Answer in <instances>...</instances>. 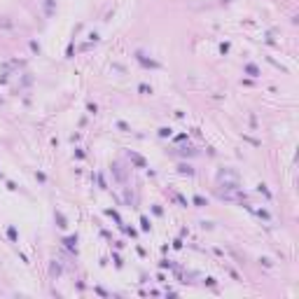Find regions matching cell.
<instances>
[{
    "mask_svg": "<svg viewBox=\"0 0 299 299\" xmlns=\"http://www.w3.org/2000/svg\"><path fill=\"white\" fill-rule=\"evenodd\" d=\"M136 59H138V61H140V63H143V66H145V68H159V63H157V61H152V59H147V56H145L143 52H136Z\"/></svg>",
    "mask_w": 299,
    "mask_h": 299,
    "instance_id": "1",
    "label": "cell"
},
{
    "mask_svg": "<svg viewBox=\"0 0 299 299\" xmlns=\"http://www.w3.org/2000/svg\"><path fill=\"white\" fill-rule=\"evenodd\" d=\"M129 159H131V161H133L138 168H145V166H147V161H145L140 154H136V152H129Z\"/></svg>",
    "mask_w": 299,
    "mask_h": 299,
    "instance_id": "2",
    "label": "cell"
},
{
    "mask_svg": "<svg viewBox=\"0 0 299 299\" xmlns=\"http://www.w3.org/2000/svg\"><path fill=\"white\" fill-rule=\"evenodd\" d=\"M112 171H115V175H117V180H119V182H124V180H126V173L122 171V166H119L117 161L112 164Z\"/></svg>",
    "mask_w": 299,
    "mask_h": 299,
    "instance_id": "3",
    "label": "cell"
},
{
    "mask_svg": "<svg viewBox=\"0 0 299 299\" xmlns=\"http://www.w3.org/2000/svg\"><path fill=\"white\" fill-rule=\"evenodd\" d=\"M178 173H182V175H194V168L189 166V164H180V166H178Z\"/></svg>",
    "mask_w": 299,
    "mask_h": 299,
    "instance_id": "4",
    "label": "cell"
},
{
    "mask_svg": "<svg viewBox=\"0 0 299 299\" xmlns=\"http://www.w3.org/2000/svg\"><path fill=\"white\" fill-rule=\"evenodd\" d=\"M54 5H56V0H44V14L47 16L54 14Z\"/></svg>",
    "mask_w": 299,
    "mask_h": 299,
    "instance_id": "5",
    "label": "cell"
},
{
    "mask_svg": "<svg viewBox=\"0 0 299 299\" xmlns=\"http://www.w3.org/2000/svg\"><path fill=\"white\" fill-rule=\"evenodd\" d=\"M245 72L252 75V77H257V75H260V68L255 66V63H248V66H245Z\"/></svg>",
    "mask_w": 299,
    "mask_h": 299,
    "instance_id": "6",
    "label": "cell"
},
{
    "mask_svg": "<svg viewBox=\"0 0 299 299\" xmlns=\"http://www.w3.org/2000/svg\"><path fill=\"white\" fill-rule=\"evenodd\" d=\"M63 243H66V245L70 248V250H75V245H77V236H68V238L63 241Z\"/></svg>",
    "mask_w": 299,
    "mask_h": 299,
    "instance_id": "7",
    "label": "cell"
},
{
    "mask_svg": "<svg viewBox=\"0 0 299 299\" xmlns=\"http://www.w3.org/2000/svg\"><path fill=\"white\" fill-rule=\"evenodd\" d=\"M178 154H187V157H192V154H196V150H192V147H178Z\"/></svg>",
    "mask_w": 299,
    "mask_h": 299,
    "instance_id": "8",
    "label": "cell"
},
{
    "mask_svg": "<svg viewBox=\"0 0 299 299\" xmlns=\"http://www.w3.org/2000/svg\"><path fill=\"white\" fill-rule=\"evenodd\" d=\"M49 273H52V276H54V278H56V276H59V273H61V266L56 264V262H52V266H49Z\"/></svg>",
    "mask_w": 299,
    "mask_h": 299,
    "instance_id": "9",
    "label": "cell"
},
{
    "mask_svg": "<svg viewBox=\"0 0 299 299\" xmlns=\"http://www.w3.org/2000/svg\"><path fill=\"white\" fill-rule=\"evenodd\" d=\"M56 220H59V227H61V229H66V227H68V224H66V217H63L61 213H56Z\"/></svg>",
    "mask_w": 299,
    "mask_h": 299,
    "instance_id": "10",
    "label": "cell"
},
{
    "mask_svg": "<svg viewBox=\"0 0 299 299\" xmlns=\"http://www.w3.org/2000/svg\"><path fill=\"white\" fill-rule=\"evenodd\" d=\"M140 224H143V232H150V220L147 217H140Z\"/></svg>",
    "mask_w": 299,
    "mask_h": 299,
    "instance_id": "11",
    "label": "cell"
},
{
    "mask_svg": "<svg viewBox=\"0 0 299 299\" xmlns=\"http://www.w3.org/2000/svg\"><path fill=\"white\" fill-rule=\"evenodd\" d=\"M171 129H168V126H161V129H159V136H161V138H166V136H171Z\"/></svg>",
    "mask_w": 299,
    "mask_h": 299,
    "instance_id": "12",
    "label": "cell"
},
{
    "mask_svg": "<svg viewBox=\"0 0 299 299\" xmlns=\"http://www.w3.org/2000/svg\"><path fill=\"white\" fill-rule=\"evenodd\" d=\"M7 236H9V241H16V229L9 227V229H7Z\"/></svg>",
    "mask_w": 299,
    "mask_h": 299,
    "instance_id": "13",
    "label": "cell"
},
{
    "mask_svg": "<svg viewBox=\"0 0 299 299\" xmlns=\"http://www.w3.org/2000/svg\"><path fill=\"white\" fill-rule=\"evenodd\" d=\"M194 203H196V206H208V201L203 199V196H194Z\"/></svg>",
    "mask_w": 299,
    "mask_h": 299,
    "instance_id": "14",
    "label": "cell"
},
{
    "mask_svg": "<svg viewBox=\"0 0 299 299\" xmlns=\"http://www.w3.org/2000/svg\"><path fill=\"white\" fill-rule=\"evenodd\" d=\"M117 126H119V129H122V131H131V126H129V124H126V122H117Z\"/></svg>",
    "mask_w": 299,
    "mask_h": 299,
    "instance_id": "15",
    "label": "cell"
},
{
    "mask_svg": "<svg viewBox=\"0 0 299 299\" xmlns=\"http://www.w3.org/2000/svg\"><path fill=\"white\" fill-rule=\"evenodd\" d=\"M140 91H143V94H152V87H147V84H140Z\"/></svg>",
    "mask_w": 299,
    "mask_h": 299,
    "instance_id": "16",
    "label": "cell"
},
{
    "mask_svg": "<svg viewBox=\"0 0 299 299\" xmlns=\"http://www.w3.org/2000/svg\"><path fill=\"white\" fill-rule=\"evenodd\" d=\"M31 49H33V52H37V54H40V44H37V42H31Z\"/></svg>",
    "mask_w": 299,
    "mask_h": 299,
    "instance_id": "17",
    "label": "cell"
},
{
    "mask_svg": "<svg viewBox=\"0 0 299 299\" xmlns=\"http://www.w3.org/2000/svg\"><path fill=\"white\" fill-rule=\"evenodd\" d=\"M260 192H264L266 196H271V192H269V189H266V185H260Z\"/></svg>",
    "mask_w": 299,
    "mask_h": 299,
    "instance_id": "18",
    "label": "cell"
},
{
    "mask_svg": "<svg viewBox=\"0 0 299 299\" xmlns=\"http://www.w3.org/2000/svg\"><path fill=\"white\" fill-rule=\"evenodd\" d=\"M0 26H7V28H9V26H12V21H7V19H0Z\"/></svg>",
    "mask_w": 299,
    "mask_h": 299,
    "instance_id": "19",
    "label": "cell"
}]
</instances>
